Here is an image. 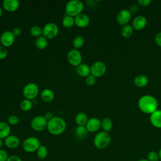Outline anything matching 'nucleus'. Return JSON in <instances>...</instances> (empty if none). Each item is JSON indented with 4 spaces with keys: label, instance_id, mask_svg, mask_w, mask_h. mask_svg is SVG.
Returning a JSON list of instances; mask_svg holds the SVG:
<instances>
[{
    "label": "nucleus",
    "instance_id": "23",
    "mask_svg": "<svg viewBox=\"0 0 161 161\" xmlns=\"http://www.w3.org/2000/svg\"><path fill=\"white\" fill-rule=\"evenodd\" d=\"M75 120L76 123L79 126H86L88 121V118L86 113L80 112L77 114V115L75 116Z\"/></svg>",
    "mask_w": 161,
    "mask_h": 161
},
{
    "label": "nucleus",
    "instance_id": "26",
    "mask_svg": "<svg viewBox=\"0 0 161 161\" xmlns=\"http://www.w3.org/2000/svg\"><path fill=\"white\" fill-rule=\"evenodd\" d=\"M133 32V28L130 25L126 24L122 26L121 29V34L125 38L130 37Z\"/></svg>",
    "mask_w": 161,
    "mask_h": 161
},
{
    "label": "nucleus",
    "instance_id": "5",
    "mask_svg": "<svg viewBox=\"0 0 161 161\" xmlns=\"http://www.w3.org/2000/svg\"><path fill=\"white\" fill-rule=\"evenodd\" d=\"M40 145V142L38 138L35 136H30L23 141L22 147L26 152L32 153L36 152Z\"/></svg>",
    "mask_w": 161,
    "mask_h": 161
},
{
    "label": "nucleus",
    "instance_id": "45",
    "mask_svg": "<svg viewBox=\"0 0 161 161\" xmlns=\"http://www.w3.org/2000/svg\"><path fill=\"white\" fill-rule=\"evenodd\" d=\"M3 139L0 138V149H1V147H2V146H3Z\"/></svg>",
    "mask_w": 161,
    "mask_h": 161
},
{
    "label": "nucleus",
    "instance_id": "2",
    "mask_svg": "<svg viewBox=\"0 0 161 161\" xmlns=\"http://www.w3.org/2000/svg\"><path fill=\"white\" fill-rule=\"evenodd\" d=\"M47 128L50 134L60 135L66 129V122L63 118L59 116H55L48 121Z\"/></svg>",
    "mask_w": 161,
    "mask_h": 161
},
{
    "label": "nucleus",
    "instance_id": "46",
    "mask_svg": "<svg viewBox=\"0 0 161 161\" xmlns=\"http://www.w3.org/2000/svg\"><path fill=\"white\" fill-rule=\"evenodd\" d=\"M137 161H149V160H147V158H140V159L138 160Z\"/></svg>",
    "mask_w": 161,
    "mask_h": 161
},
{
    "label": "nucleus",
    "instance_id": "44",
    "mask_svg": "<svg viewBox=\"0 0 161 161\" xmlns=\"http://www.w3.org/2000/svg\"><path fill=\"white\" fill-rule=\"evenodd\" d=\"M158 156H159V159H160V160H161V148L158 151Z\"/></svg>",
    "mask_w": 161,
    "mask_h": 161
},
{
    "label": "nucleus",
    "instance_id": "41",
    "mask_svg": "<svg viewBox=\"0 0 161 161\" xmlns=\"http://www.w3.org/2000/svg\"><path fill=\"white\" fill-rule=\"evenodd\" d=\"M12 32H13V33L14 34V35L16 36H19V35H20L21 34L22 30H21V29L20 28H19V27H16V28H14Z\"/></svg>",
    "mask_w": 161,
    "mask_h": 161
},
{
    "label": "nucleus",
    "instance_id": "15",
    "mask_svg": "<svg viewBox=\"0 0 161 161\" xmlns=\"http://www.w3.org/2000/svg\"><path fill=\"white\" fill-rule=\"evenodd\" d=\"M147 18L142 15H139L135 17L132 22V26L136 30H141L147 25Z\"/></svg>",
    "mask_w": 161,
    "mask_h": 161
},
{
    "label": "nucleus",
    "instance_id": "40",
    "mask_svg": "<svg viewBox=\"0 0 161 161\" xmlns=\"http://www.w3.org/2000/svg\"><path fill=\"white\" fill-rule=\"evenodd\" d=\"M152 2L151 0H139L138 1V3L139 5L142 6H147L149 5V4Z\"/></svg>",
    "mask_w": 161,
    "mask_h": 161
},
{
    "label": "nucleus",
    "instance_id": "20",
    "mask_svg": "<svg viewBox=\"0 0 161 161\" xmlns=\"http://www.w3.org/2000/svg\"><path fill=\"white\" fill-rule=\"evenodd\" d=\"M77 72L80 76L86 77L91 74V67L86 64H80L77 67Z\"/></svg>",
    "mask_w": 161,
    "mask_h": 161
},
{
    "label": "nucleus",
    "instance_id": "42",
    "mask_svg": "<svg viewBox=\"0 0 161 161\" xmlns=\"http://www.w3.org/2000/svg\"><path fill=\"white\" fill-rule=\"evenodd\" d=\"M138 6L136 5V4H132V5H131L130 6V8H129V11L131 12V13H135V12H136L137 11H138Z\"/></svg>",
    "mask_w": 161,
    "mask_h": 161
},
{
    "label": "nucleus",
    "instance_id": "30",
    "mask_svg": "<svg viewBox=\"0 0 161 161\" xmlns=\"http://www.w3.org/2000/svg\"><path fill=\"white\" fill-rule=\"evenodd\" d=\"M32 106H33L32 102L31 101V100H29L27 99H23V101H21L20 103V108L24 111H30L31 109Z\"/></svg>",
    "mask_w": 161,
    "mask_h": 161
},
{
    "label": "nucleus",
    "instance_id": "7",
    "mask_svg": "<svg viewBox=\"0 0 161 161\" xmlns=\"http://www.w3.org/2000/svg\"><path fill=\"white\" fill-rule=\"evenodd\" d=\"M58 33V27L54 23H48L43 28V35L47 39H52Z\"/></svg>",
    "mask_w": 161,
    "mask_h": 161
},
{
    "label": "nucleus",
    "instance_id": "27",
    "mask_svg": "<svg viewBox=\"0 0 161 161\" xmlns=\"http://www.w3.org/2000/svg\"><path fill=\"white\" fill-rule=\"evenodd\" d=\"M101 128L104 131L109 133L113 128V122L109 118H105L101 121Z\"/></svg>",
    "mask_w": 161,
    "mask_h": 161
},
{
    "label": "nucleus",
    "instance_id": "39",
    "mask_svg": "<svg viewBox=\"0 0 161 161\" xmlns=\"http://www.w3.org/2000/svg\"><path fill=\"white\" fill-rule=\"evenodd\" d=\"M6 161H23L21 158L17 155H11L9 156Z\"/></svg>",
    "mask_w": 161,
    "mask_h": 161
},
{
    "label": "nucleus",
    "instance_id": "21",
    "mask_svg": "<svg viewBox=\"0 0 161 161\" xmlns=\"http://www.w3.org/2000/svg\"><path fill=\"white\" fill-rule=\"evenodd\" d=\"M54 93L50 89H45L41 92V98L45 103H50L54 99Z\"/></svg>",
    "mask_w": 161,
    "mask_h": 161
},
{
    "label": "nucleus",
    "instance_id": "14",
    "mask_svg": "<svg viewBox=\"0 0 161 161\" xmlns=\"http://www.w3.org/2000/svg\"><path fill=\"white\" fill-rule=\"evenodd\" d=\"M74 21H75V25L77 27L86 28L89 25L90 23V19L87 14L81 13L75 17Z\"/></svg>",
    "mask_w": 161,
    "mask_h": 161
},
{
    "label": "nucleus",
    "instance_id": "47",
    "mask_svg": "<svg viewBox=\"0 0 161 161\" xmlns=\"http://www.w3.org/2000/svg\"><path fill=\"white\" fill-rule=\"evenodd\" d=\"M2 13H3V11H2V9H1V8L0 7V18H1V16H2Z\"/></svg>",
    "mask_w": 161,
    "mask_h": 161
},
{
    "label": "nucleus",
    "instance_id": "1",
    "mask_svg": "<svg viewBox=\"0 0 161 161\" xmlns=\"http://www.w3.org/2000/svg\"><path fill=\"white\" fill-rule=\"evenodd\" d=\"M138 106L143 113L151 114L157 109L158 101L153 96L144 95L139 99Z\"/></svg>",
    "mask_w": 161,
    "mask_h": 161
},
{
    "label": "nucleus",
    "instance_id": "34",
    "mask_svg": "<svg viewBox=\"0 0 161 161\" xmlns=\"http://www.w3.org/2000/svg\"><path fill=\"white\" fill-rule=\"evenodd\" d=\"M96 82V77L92 75V74H90L87 77H86V83L87 86H93Z\"/></svg>",
    "mask_w": 161,
    "mask_h": 161
},
{
    "label": "nucleus",
    "instance_id": "18",
    "mask_svg": "<svg viewBox=\"0 0 161 161\" xmlns=\"http://www.w3.org/2000/svg\"><path fill=\"white\" fill-rule=\"evenodd\" d=\"M151 124L157 128H161V109H157L150 114Z\"/></svg>",
    "mask_w": 161,
    "mask_h": 161
},
{
    "label": "nucleus",
    "instance_id": "22",
    "mask_svg": "<svg viewBox=\"0 0 161 161\" xmlns=\"http://www.w3.org/2000/svg\"><path fill=\"white\" fill-rule=\"evenodd\" d=\"M11 128L9 125L5 122L0 121V138L5 139L10 135Z\"/></svg>",
    "mask_w": 161,
    "mask_h": 161
},
{
    "label": "nucleus",
    "instance_id": "37",
    "mask_svg": "<svg viewBox=\"0 0 161 161\" xmlns=\"http://www.w3.org/2000/svg\"><path fill=\"white\" fill-rule=\"evenodd\" d=\"M8 157L7 152L3 149H0V161H6Z\"/></svg>",
    "mask_w": 161,
    "mask_h": 161
},
{
    "label": "nucleus",
    "instance_id": "25",
    "mask_svg": "<svg viewBox=\"0 0 161 161\" xmlns=\"http://www.w3.org/2000/svg\"><path fill=\"white\" fill-rule=\"evenodd\" d=\"M88 131L86 126H77L75 130V135L77 138L82 139L86 137Z\"/></svg>",
    "mask_w": 161,
    "mask_h": 161
},
{
    "label": "nucleus",
    "instance_id": "8",
    "mask_svg": "<svg viewBox=\"0 0 161 161\" xmlns=\"http://www.w3.org/2000/svg\"><path fill=\"white\" fill-rule=\"evenodd\" d=\"M48 121L43 116H36L34 117L30 123L31 128L36 131H41L47 128Z\"/></svg>",
    "mask_w": 161,
    "mask_h": 161
},
{
    "label": "nucleus",
    "instance_id": "48",
    "mask_svg": "<svg viewBox=\"0 0 161 161\" xmlns=\"http://www.w3.org/2000/svg\"><path fill=\"white\" fill-rule=\"evenodd\" d=\"M160 161H161V160H160Z\"/></svg>",
    "mask_w": 161,
    "mask_h": 161
},
{
    "label": "nucleus",
    "instance_id": "9",
    "mask_svg": "<svg viewBox=\"0 0 161 161\" xmlns=\"http://www.w3.org/2000/svg\"><path fill=\"white\" fill-rule=\"evenodd\" d=\"M106 71V65L102 61L94 62L91 67V74L94 77H100L104 75Z\"/></svg>",
    "mask_w": 161,
    "mask_h": 161
},
{
    "label": "nucleus",
    "instance_id": "33",
    "mask_svg": "<svg viewBox=\"0 0 161 161\" xmlns=\"http://www.w3.org/2000/svg\"><path fill=\"white\" fill-rule=\"evenodd\" d=\"M147 160L149 161H160L158 152L151 150L147 154Z\"/></svg>",
    "mask_w": 161,
    "mask_h": 161
},
{
    "label": "nucleus",
    "instance_id": "16",
    "mask_svg": "<svg viewBox=\"0 0 161 161\" xmlns=\"http://www.w3.org/2000/svg\"><path fill=\"white\" fill-rule=\"evenodd\" d=\"M4 144L8 148L14 149L19 147L20 140L18 136L10 135L4 139Z\"/></svg>",
    "mask_w": 161,
    "mask_h": 161
},
{
    "label": "nucleus",
    "instance_id": "10",
    "mask_svg": "<svg viewBox=\"0 0 161 161\" xmlns=\"http://www.w3.org/2000/svg\"><path fill=\"white\" fill-rule=\"evenodd\" d=\"M67 58L70 65L77 67L81 64L82 55L77 49H72L68 52Z\"/></svg>",
    "mask_w": 161,
    "mask_h": 161
},
{
    "label": "nucleus",
    "instance_id": "35",
    "mask_svg": "<svg viewBox=\"0 0 161 161\" xmlns=\"http://www.w3.org/2000/svg\"><path fill=\"white\" fill-rule=\"evenodd\" d=\"M8 121L10 125H17L18 123L19 118H18V116H16L15 115H11V116L8 117Z\"/></svg>",
    "mask_w": 161,
    "mask_h": 161
},
{
    "label": "nucleus",
    "instance_id": "6",
    "mask_svg": "<svg viewBox=\"0 0 161 161\" xmlns=\"http://www.w3.org/2000/svg\"><path fill=\"white\" fill-rule=\"evenodd\" d=\"M39 89L35 83H28L25 86L23 89V94L25 99L32 100L36 97L38 94Z\"/></svg>",
    "mask_w": 161,
    "mask_h": 161
},
{
    "label": "nucleus",
    "instance_id": "38",
    "mask_svg": "<svg viewBox=\"0 0 161 161\" xmlns=\"http://www.w3.org/2000/svg\"><path fill=\"white\" fill-rule=\"evenodd\" d=\"M155 41L156 43L161 47V32L157 33L155 36Z\"/></svg>",
    "mask_w": 161,
    "mask_h": 161
},
{
    "label": "nucleus",
    "instance_id": "29",
    "mask_svg": "<svg viewBox=\"0 0 161 161\" xmlns=\"http://www.w3.org/2000/svg\"><path fill=\"white\" fill-rule=\"evenodd\" d=\"M75 24L74 18L70 16H65L62 19V25L64 27L67 28H70L72 27Z\"/></svg>",
    "mask_w": 161,
    "mask_h": 161
},
{
    "label": "nucleus",
    "instance_id": "32",
    "mask_svg": "<svg viewBox=\"0 0 161 161\" xmlns=\"http://www.w3.org/2000/svg\"><path fill=\"white\" fill-rule=\"evenodd\" d=\"M84 44V39L81 36H76L73 40V46L75 49H78L82 47Z\"/></svg>",
    "mask_w": 161,
    "mask_h": 161
},
{
    "label": "nucleus",
    "instance_id": "28",
    "mask_svg": "<svg viewBox=\"0 0 161 161\" xmlns=\"http://www.w3.org/2000/svg\"><path fill=\"white\" fill-rule=\"evenodd\" d=\"M36 155L40 159H44L48 155V149L46 146L41 145L36 150Z\"/></svg>",
    "mask_w": 161,
    "mask_h": 161
},
{
    "label": "nucleus",
    "instance_id": "4",
    "mask_svg": "<svg viewBox=\"0 0 161 161\" xmlns=\"http://www.w3.org/2000/svg\"><path fill=\"white\" fill-rule=\"evenodd\" d=\"M84 6L82 1L79 0H71L67 3L65 5V12L67 15L75 17L82 13Z\"/></svg>",
    "mask_w": 161,
    "mask_h": 161
},
{
    "label": "nucleus",
    "instance_id": "13",
    "mask_svg": "<svg viewBox=\"0 0 161 161\" xmlns=\"http://www.w3.org/2000/svg\"><path fill=\"white\" fill-rule=\"evenodd\" d=\"M86 127L89 132H96L101 128V121L97 118H91L88 119Z\"/></svg>",
    "mask_w": 161,
    "mask_h": 161
},
{
    "label": "nucleus",
    "instance_id": "11",
    "mask_svg": "<svg viewBox=\"0 0 161 161\" xmlns=\"http://www.w3.org/2000/svg\"><path fill=\"white\" fill-rule=\"evenodd\" d=\"M15 36L13 33L12 31L6 30L4 31L0 37V42L2 46L4 47H9L14 42Z\"/></svg>",
    "mask_w": 161,
    "mask_h": 161
},
{
    "label": "nucleus",
    "instance_id": "3",
    "mask_svg": "<svg viewBox=\"0 0 161 161\" xmlns=\"http://www.w3.org/2000/svg\"><path fill=\"white\" fill-rule=\"evenodd\" d=\"M111 140V136L109 133L101 131L96 133L94 138L93 143L97 148L104 150L109 145Z\"/></svg>",
    "mask_w": 161,
    "mask_h": 161
},
{
    "label": "nucleus",
    "instance_id": "31",
    "mask_svg": "<svg viewBox=\"0 0 161 161\" xmlns=\"http://www.w3.org/2000/svg\"><path fill=\"white\" fill-rule=\"evenodd\" d=\"M30 34L33 36H36V37H39L40 36H42V35L43 34V29L37 25H35L33 26L30 30Z\"/></svg>",
    "mask_w": 161,
    "mask_h": 161
},
{
    "label": "nucleus",
    "instance_id": "19",
    "mask_svg": "<svg viewBox=\"0 0 161 161\" xmlns=\"http://www.w3.org/2000/svg\"><path fill=\"white\" fill-rule=\"evenodd\" d=\"M135 85L138 87H145L148 83V77L143 74H139L135 77L133 79Z\"/></svg>",
    "mask_w": 161,
    "mask_h": 161
},
{
    "label": "nucleus",
    "instance_id": "17",
    "mask_svg": "<svg viewBox=\"0 0 161 161\" xmlns=\"http://www.w3.org/2000/svg\"><path fill=\"white\" fill-rule=\"evenodd\" d=\"M3 8L8 12L16 11L19 6V1L18 0H4L3 2Z\"/></svg>",
    "mask_w": 161,
    "mask_h": 161
},
{
    "label": "nucleus",
    "instance_id": "12",
    "mask_svg": "<svg viewBox=\"0 0 161 161\" xmlns=\"http://www.w3.org/2000/svg\"><path fill=\"white\" fill-rule=\"evenodd\" d=\"M131 18V13L128 9H123L118 12L116 16V21L120 25H125L130 20Z\"/></svg>",
    "mask_w": 161,
    "mask_h": 161
},
{
    "label": "nucleus",
    "instance_id": "43",
    "mask_svg": "<svg viewBox=\"0 0 161 161\" xmlns=\"http://www.w3.org/2000/svg\"><path fill=\"white\" fill-rule=\"evenodd\" d=\"M44 117L45 118V119L47 120V121H49L50 119H51L52 118H53V114L52 113L50 112H47L45 113Z\"/></svg>",
    "mask_w": 161,
    "mask_h": 161
},
{
    "label": "nucleus",
    "instance_id": "24",
    "mask_svg": "<svg viewBox=\"0 0 161 161\" xmlns=\"http://www.w3.org/2000/svg\"><path fill=\"white\" fill-rule=\"evenodd\" d=\"M48 44L47 39L43 36H40L38 37L36 40H35V46L36 48L40 50L45 49L47 47Z\"/></svg>",
    "mask_w": 161,
    "mask_h": 161
},
{
    "label": "nucleus",
    "instance_id": "36",
    "mask_svg": "<svg viewBox=\"0 0 161 161\" xmlns=\"http://www.w3.org/2000/svg\"><path fill=\"white\" fill-rule=\"evenodd\" d=\"M8 50L6 47L0 45V60L4 59L8 56Z\"/></svg>",
    "mask_w": 161,
    "mask_h": 161
}]
</instances>
